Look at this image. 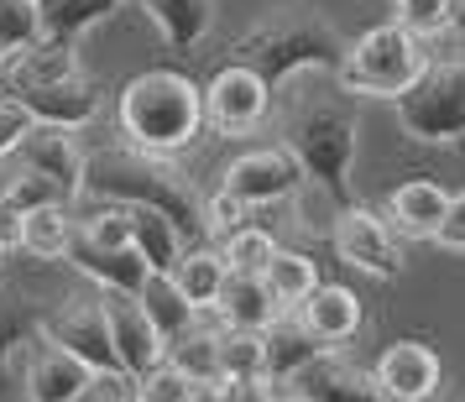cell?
<instances>
[{"mask_svg":"<svg viewBox=\"0 0 465 402\" xmlns=\"http://www.w3.org/2000/svg\"><path fill=\"white\" fill-rule=\"evenodd\" d=\"M189 387H193V381L183 377L168 356H163L157 366H147L142 377H131V397H136V402H189Z\"/></svg>","mask_w":465,"mask_h":402,"instance_id":"obj_35","label":"cell"},{"mask_svg":"<svg viewBox=\"0 0 465 402\" xmlns=\"http://www.w3.org/2000/svg\"><path fill=\"white\" fill-rule=\"evenodd\" d=\"M136 303L147 309V319L157 324V335H163V339H178L183 329H193V324H199V309H193L183 293H178L173 272H152L147 288L136 293Z\"/></svg>","mask_w":465,"mask_h":402,"instance_id":"obj_27","label":"cell"},{"mask_svg":"<svg viewBox=\"0 0 465 402\" xmlns=\"http://www.w3.org/2000/svg\"><path fill=\"white\" fill-rule=\"evenodd\" d=\"M11 100H22L32 110V121H47V126H68L79 131L100 115V100L105 89L94 84L89 74H74V79H58V84H11L5 89Z\"/></svg>","mask_w":465,"mask_h":402,"instance_id":"obj_14","label":"cell"},{"mask_svg":"<svg viewBox=\"0 0 465 402\" xmlns=\"http://www.w3.org/2000/svg\"><path fill=\"white\" fill-rule=\"evenodd\" d=\"M345 32H340L330 16H319L314 5H277L262 22H252L241 37L231 43V58L225 64L252 68L262 84L282 89L293 74L303 68H319V74H340L345 64Z\"/></svg>","mask_w":465,"mask_h":402,"instance_id":"obj_3","label":"cell"},{"mask_svg":"<svg viewBox=\"0 0 465 402\" xmlns=\"http://www.w3.org/2000/svg\"><path fill=\"white\" fill-rule=\"evenodd\" d=\"M392 115L419 147H460L465 142V32L429 47L419 79L392 100Z\"/></svg>","mask_w":465,"mask_h":402,"instance_id":"obj_5","label":"cell"},{"mask_svg":"<svg viewBox=\"0 0 465 402\" xmlns=\"http://www.w3.org/2000/svg\"><path fill=\"white\" fill-rule=\"evenodd\" d=\"M16 157H22V168L53 178V183L64 189L68 204H74V199H84V147L74 142V131H68V126L32 121V131L22 136Z\"/></svg>","mask_w":465,"mask_h":402,"instance_id":"obj_15","label":"cell"},{"mask_svg":"<svg viewBox=\"0 0 465 402\" xmlns=\"http://www.w3.org/2000/svg\"><path fill=\"white\" fill-rule=\"evenodd\" d=\"M392 5H398L392 22H402L413 37H423V43L444 37V32H450V16H455V0H392Z\"/></svg>","mask_w":465,"mask_h":402,"instance_id":"obj_37","label":"cell"},{"mask_svg":"<svg viewBox=\"0 0 465 402\" xmlns=\"http://www.w3.org/2000/svg\"><path fill=\"white\" fill-rule=\"evenodd\" d=\"M105 319H110V345H115V356H121V371L126 377H142L147 366L168 356V339L157 335V324L147 319V309L136 303L131 293H105Z\"/></svg>","mask_w":465,"mask_h":402,"instance_id":"obj_16","label":"cell"},{"mask_svg":"<svg viewBox=\"0 0 465 402\" xmlns=\"http://www.w3.org/2000/svg\"><path fill=\"white\" fill-rule=\"evenodd\" d=\"M262 282H267V293H272V303L282 309V314H293L303 298L319 288V261L303 251H288V246H277L272 261L262 267Z\"/></svg>","mask_w":465,"mask_h":402,"instance_id":"obj_26","label":"cell"},{"mask_svg":"<svg viewBox=\"0 0 465 402\" xmlns=\"http://www.w3.org/2000/svg\"><path fill=\"white\" fill-rule=\"evenodd\" d=\"M16 360H22L26 402H74L89 387V377H94L84 360L68 356L64 345H58V339H47L43 329H32V335L22 339Z\"/></svg>","mask_w":465,"mask_h":402,"instance_id":"obj_10","label":"cell"},{"mask_svg":"<svg viewBox=\"0 0 465 402\" xmlns=\"http://www.w3.org/2000/svg\"><path fill=\"white\" fill-rule=\"evenodd\" d=\"M272 402H309V397H303L298 387H288V381H282V387H272Z\"/></svg>","mask_w":465,"mask_h":402,"instance_id":"obj_45","label":"cell"},{"mask_svg":"<svg viewBox=\"0 0 465 402\" xmlns=\"http://www.w3.org/2000/svg\"><path fill=\"white\" fill-rule=\"evenodd\" d=\"M168 360L189 381H214L220 377V324H214V319L204 324V314H199L193 329H183L178 339H168Z\"/></svg>","mask_w":465,"mask_h":402,"instance_id":"obj_29","label":"cell"},{"mask_svg":"<svg viewBox=\"0 0 465 402\" xmlns=\"http://www.w3.org/2000/svg\"><path fill=\"white\" fill-rule=\"evenodd\" d=\"M371 377H377V387L392 402H440L444 360L429 339H398V345H387L377 356Z\"/></svg>","mask_w":465,"mask_h":402,"instance_id":"obj_12","label":"cell"},{"mask_svg":"<svg viewBox=\"0 0 465 402\" xmlns=\"http://www.w3.org/2000/svg\"><path fill=\"white\" fill-rule=\"evenodd\" d=\"M450 32H465V0H455V16H450Z\"/></svg>","mask_w":465,"mask_h":402,"instance_id":"obj_46","label":"cell"},{"mask_svg":"<svg viewBox=\"0 0 465 402\" xmlns=\"http://www.w3.org/2000/svg\"><path fill=\"white\" fill-rule=\"evenodd\" d=\"M444 210H450V193L434 183V178H408V183H398V189L387 193V225H392V235H408V240H434V230H440Z\"/></svg>","mask_w":465,"mask_h":402,"instance_id":"obj_19","label":"cell"},{"mask_svg":"<svg viewBox=\"0 0 465 402\" xmlns=\"http://www.w3.org/2000/svg\"><path fill=\"white\" fill-rule=\"evenodd\" d=\"M22 225H26V210H16V204L0 193V256L22 251Z\"/></svg>","mask_w":465,"mask_h":402,"instance_id":"obj_43","label":"cell"},{"mask_svg":"<svg viewBox=\"0 0 465 402\" xmlns=\"http://www.w3.org/2000/svg\"><path fill=\"white\" fill-rule=\"evenodd\" d=\"M225 277H231V261H225V251H220V240H193V246H183V256H178V267H173V282H178V293L189 298L199 314H210L214 298H220V288H225Z\"/></svg>","mask_w":465,"mask_h":402,"instance_id":"obj_24","label":"cell"},{"mask_svg":"<svg viewBox=\"0 0 465 402\" xmlns=\"http://www.w3.org/2000/svg\"><path fill=\"white\" fill-rule=\"evenodd\" d=\"M246 214H252V204H241L235 193H225V189L210 193V199H204V235H210V240H225L231 230L246 225Z\"/></svg>","mask_w":465,"mask_h":402,"instance_id":"obj_39","label":"cell"},{"mask_svg":"<svg viewBox=\"0 0 465 402\" xmlns=\"http://www.w3.org/2000/svg\"><path fill=\"white\" fill-rule=\"evenodd\" d=\"M220 251L231 261V272H262L277 251V235L267 225H241V230H231L220 240Z\"/></svg>","mask_w":465,"mask_h":402,"instance_id":"obj_33","label":"cell"},{"mask_svg":"<svg viewBox=\"0 0 465 402\" xmlns=\"http://www.w3.org/2000/svg\"><path fill=\"white\" fill-rule=\"evenodd\" d=\"M84 193L110 199V204H147V210L168 214L189 246L210 240L204 235V199L193 193L189 172L173 157L136 147V142H105V147L84 152Z\"/></svg>","mask_w":465,"mask_h":402,"instance_id":"obj_2","label":"cell"},{"mask_svg":"<svg viewBox=\"0 0 465 402\" xmlns=\"http://www.w3.org/2000/svg\"><path fill=\"white\" fill-rule=\"evenodd\" d=\"M303 183H309V178H303V162H298L282 142H272V147H256V152H246V157H235L231 168H225V183H220V189L235 193L241 204L256 210V204H277V199L298 193Z\"/></svg>","mask_w":465,"mask_h":402,"instance_id":"obj_11","label":"cell"},{"mask_svg":"<svg viewBox=\"0 0 465 402\" xmlns=\"http://www.w3.org/2000/svg\"><path fill=\"white\" fill-rule=\"evenodd\" d=\"M423 58H429L423 37H413L402 22H381L345 47V64H340L335 79L361 100H387L392 105L402 89L419 79Z\"/></svg>","mask_w":465,"mask_h":402,"instance_id":"obj_6","label":"cell"},{"mask_svg":"<svg viewBox=\"0 0 465 402\" xmlns=\"http://www.w3.org/2000/svg\"><path fill=\"white\" fill-rule=\"evenodd\" d=\"M37 329H43L47 339H58L68 356H79L89 371H115V377H126V371H121V356H115V345H110L105 298H100L94 282H89V293L68 298L64 309L43 314V319H37Z\"/></svg>","mask_w":465,"mask_h":402,"instance_id":"obj_7","label":"cell"},{"mask_svg":"<svg viewBox=\"0 0 465 402\" xmlns=\"http://www.w3.org/2000/svg\"><path fill=\"white\" fill-rule=\"evenodd\" d=\"M434 246H444V251H465V189L450 193V210H444L440 230H434Z\"/></svg>","mask_w":465,"mask_h":402,"instance_id":"obj_41","label":"cell"},{"mask_svg":"<svg viewBox=\"0 0 465 402\" xmlns=\"http://www.w3.org/2000/svg\"><path fill=\"white\" fill-rule=\"evenodd\" d=\"M225 329H252V335H262L267 324H272L282 309L272 303V293H267V282H262V272H231L225 277V288H220V298H214L210 309Z\"/></svg>","mask_w":465,"mask_h":402,"instance_id":"obj_21","label":"cell"},{"mask_svg":"<svg viewBox=\"0 0 465 402\" xmlns=\"http://www.w3.org/2000/svg\"><path fill=\"white\" fill-rule=\"evenodd\" d=\"M37 5H43V37H64V43H79V32L121 11V0H37Z\"/></svg>","mask_w":465,"mask_h":402,"instance_id":"obj_30","label":"cell"},{"mask_svg":"<svg viewBox=\"0 0 465 402\" xmlns=\"http://www.w3.org/2000/svg\"><path fill=\"white\" fill-rule=\"evenodd\" d=\"M115 115L126 142L173 157V152H189L204 131V89L178 68H142L136 79L121 84Z\"/></svg>","mask_w":465,"mask_h":402,"instance_id":"obj_4","label":"cell"},{"mask_svg":"<svg viewBox=\"0 0 465 402\" xmlns=\"http://www.w3.org/2000/svg\"><path fill=\"white\" fill-rule=\"evenodd\" d=\"M5 199L16 204V210H43V204H68L64 199V189L53 183V178H43V172H32V168H22L11 183H5Z\"/></svg>","mask_w":465,"mask_h":402,"instance_id":"obj_38","label":"cell"},{"mask_svg":"<svg viewBox=\"0 0 465 402\" xmlns=\"http://www.w3.org/2000/svg\"><path fill=\"white\" fill-rule=\"evenodd\" d=\"M74 235L89 240V246H131V210H126V204L100 199V210L84 214V220L74 225Z\"/></svg>","mask_w":465,"mask_h":402,"instance_id":"obj_36","label":"cell"},{"mask_svg":"<svg viewBox=\"0 0 465 402\" xmlns=\"http://www.w3.org/2000/svg\"><path fill=\"white\" fill-rule=\"evenodd\" d=\"M26 131H32V110L22 100H11V94H0V157L22 147Z\"/></svg>","mask_w":465,"mask_h":402,"instance_id":"obj_40","label":"cell"},{"mask_svg":"<svg viewBox=\"0 0 465 402\" xmlns=\"http://www.w3.org/2000/svg\"><path fill=\"white\" fill-rule=\"evenodd\" d=\"M74 214L68 204H43V210H26L22 225V251L37 256V261H64L68 246H74Z\"/></svg>","mask_w":465,"mask_h":402,"instance_id":"obj_28","label":"cell"},{"mask_svg":"<svg viewBox=\"0 0 465 402\" xmlns=\"http://www.w3.org/2000/svg\"><path fill=\"white\" fill-rule=\"evenodd\" d=\"M220 377L225 381L262 377V335H252V329H225L220 324Z\"/></svg>","mask_w":465,"mask_h":402,"instance_id":"obj_34","label":"cell"},{"mask_svg":"<svg viewBox=\"0 0 465 402\" xmlns=\"http://www.w3.org/2000/svg\"><path fill=\"white\" fill-rule=\"evenodd\" d=\"M68 261H74L94 288H105V293H131L136 298L142 288H147V277H152V267L142 261L136 246H89V240H79V235H74V246H68Z\"/></svg>","mask_w":465,"mask_h":402,"instance_id":"obj_18","label":"cell"},{"mask_svg":"<svg viewBox=\"0 0 465 402\" xmlns=\"http://www.w3.org/2000/svg\"><path fill=\"white\" fill-rule=\"evenodd\" d=\"M37 37H43V5L37 0H0V53L16 58Z\"/></svg>","mask_w":465,"mask_h":402,"instance_id":"obj_32","label":"cell"},{"mask_svg":"<svg viewBox=\"0 0 465 402\" xmlns=\"http://www.w3.org/2000/svg\"><path fill=\"white\" fill-rule=\"evenodd\" d=\"M74 74H84V68H79V47L64 43V37H37V43L22 47L16 58H5L0 89H11V84H58V79H74Z\"/></svg>","mask_w":465,"mask_h":402,"instance_id":"obj_23","label":"cell"},{"mask_svg":"<svg viewBox=\"0 0 465 402\" xmlns=\"http://www.w3.org/2000/svg\"><path fill=\"white\" fill-rule=\"evenodd\" d=\"M272 115V89L256 79L252 68L225 64L214 68V79L204 84V126H214V136H252L256 126H267Z\"/></svg>","mask_w":465,"mask_h":402,"instance_id":"obj_8","label":"cell"},{"mask_svg":"<svg viewBox=\"0 0 465 402\" xmlns=\"http://www.w3.org/2000/svg\"><path fill=\"white\" fill-rule=\"evenodd\" d=\"M0 79H5V53H0Z\"/></svg>","mask_w":465,"mask_h":402,"instance_id":"obj_47","label":"cell"},{"mask_svg":"<svg viewBox=\"0 0 465 402\" xmlns=\"http://www.w3.org/2000/svg\"><path fill=\"white\" fill-rule=\"evenodd\" d=\"M142 11L152 16V26L163 32V43L178 53V58H193L199 43L210 37L220 5L214 0H142Z\"/></svg>","mask_w":465,"mask_h":402,"instance_id":"obj_20","label":"cell"},{"mask_svg":"<svg viewBox=\"0 0 465 402\" xmlns=\"http://www.w3.org/2000/svg\"><path fill=\"white\" fill-rule=\"evenodd\" d=\"M293 314L324 350H340V345L356 339V329H361V298L351 293V288H340V282H319Z\"/></svg>","mask_w":465,"mask_h":402,"instance_id":"obj_17","label":"cell"},{"mask_svg":"<svg viewBox=\"0 0 465 402\" xmlns=\"http://www.w3.org/2000/svg\"><path fill=\"white\" fill-rule=\"evenodd\" d=\"M126 402H136V397H126Z\"/></svg>","mask_w":465,"mask_h":402,"instance_id":"obj_48","label":"cell"},{"mask_svg":"<svg viewBox=\"0 0 465 402\" xmlns=\"http://www.w3.org/2000/svg\"><path fill=\"white\" fill-rule=\"evenodd\" d=\"M131 397V377H115V371H94L89 387L74 402H126Z\"/></svg>","mask_w":465,"mask_h":402,"instance_id":"obj_42","label":"cell"},{"mask_svg":"<svg viewBox=\"0 0 465 402\" xmlns=\"http://www.w3.org/2000/svg\"><path fill=\"white\" fill-rule=\"evenodd\" d=\"M131 210V246L142 251V261H147L152 272H173L178 267V256H183V230L173 225L168 214L147 210V204H126Z\"/></svg>","mask_w":465,"mask_h":402,"instance_id":"obj_25","label":"cell"},{"mask_svg":"<svg viewBox=\"0 0 465 402\" xmlns=\"http://www.w3.org/2000/svg\"><path fill=\"white\" fill-rule=\"evenodd\" d=\"M225 402H272V381L267 377H241V381H231V397Z\"/></svg>","mask_w":465,"mask_h":402,"instance_id":"obj_44","label":"cell"},{"mask_svg":"<svg viewBox=\"0 0 465 402\" xmlns=\"http://www.w3.org/2000/svg\"><path fill=\"white\" fill-rule=\"evenodd\" d=\"M288 387H298L309 402H392L366 366H356L340 350H319L309 366H298L288 377Z\"/></svg>","mask_w":465,"mask_h":402,"instance_id":"obj_13","label":"cell"},{"mask_svg":"<svg viewBox=\"0 0 465 402\" xmlns=\"http://www.w3.org/2000/svg\"><path fill=\"white\" fill-rule=\"evenodd\" d=\"M37 329V314L26 309L22 298L0 293V397H5V381H11V366H16V350L22 339Z\"/></svg>","mask_w":465,"mask_h":402,"instance_id":"obj_31","label":"cell"},{"mask_svg":"<svg viewBox=\"0 0 465 402\" xmlns=\"http://www.w3.org/2000/svg\"><path fill=\"white\" fill-rule=\"evenodd\" d=\"M288 84L293 89L277 115V142L303 162V178L335 210L356 204L351 172H356L361 147V94H351L335 74H319V68H303Z\"/></svg>","mask_w":465,"mask_h":402,"instance_id":"obj_1","label":"cell"},{"mask_svg":"<svg viewBox=\"0 0 465 402\" xmlns=\"http://www.w3.org/2000/svg\"><path fill=\"white\" fill-rule=\"evenodd\" d=\"M319 350H324V345L298 324V314H277L272 324L262 329V377L272 381V387H282V381L293 377L298 366H309Z\"/></svg>","mask_w":465,"mask_h":402,"instance_id":"obj_22","label":"cell"},{"mask_svg":"<svg viewBox=\"0 0 465 402\" xmlns=\"http://www.w3.org/2000/svg\"><path fill=\"white\" fill-rule=\"evenodd\" d=\"M330 240H335L340 261H351L356 272L381 277V282L402 277L398 235H392V225H387L377 210H366V204H345V210H335V230H330Z\"/></svg>","mask_w":465,"mask_h":402,"instance_id":"obj_9","label":"cell"}]
</instances>
